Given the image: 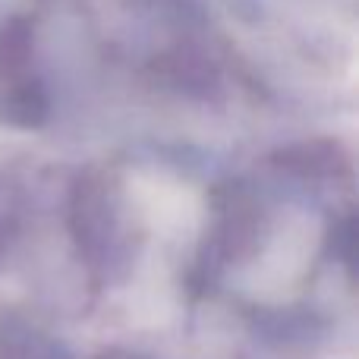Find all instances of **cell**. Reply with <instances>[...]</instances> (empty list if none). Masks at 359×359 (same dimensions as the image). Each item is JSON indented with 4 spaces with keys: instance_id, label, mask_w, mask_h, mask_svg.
<instances>
[{
    "instance_id": "cell-1",
    "label": "cell",
    "mask_w": 359,
    "mask_h": 359,
    "mask_svg": "<svg viewBox=\"0 0 359 359\" xmlns=\"http://www.w3.org/2000/svg\"><path fill=\"white\" fill-rule=\"evenodd\" d=\"M25 67V35L16 32L10 35L4 44H0V69H16ZM44 114L41 104V88L32 79H19V76L10 73V117L19 120H38Z\"/></svg>"
},
{
    "instance_id": "cell-2",
    "label": "cell",
    "mask_w": 359,
    "mask_h": 359,
    "mask_svg": "<svg viewBox=\"0 0 359 359\" xmlns=\"http://www.w3.org/2000/svg\"><path fill=\"white\" fill-rule=\"evenodd\" d=\"M0 359H69L67 350L35 325L6 318L0 322Z\"/></svg>"
}]
</instances>
